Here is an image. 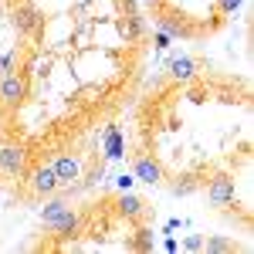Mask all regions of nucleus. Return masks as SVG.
<instances>
[{
  "mask_svg": "<svg viewBox=\"0 0 254 254\" xmlns=\"http://www.w3.org/2000/svg\"><path fill=\"white\" fill-rule=\"evenodd\" d=\"M44 227H51V231H58V234H75L78 231V214L64 203V200H51L48 207H44Z\"/></svg>",
  "mask_w": 254,
  "mask_h": 254,
  "instance_id": "obj_1",
  "label": "nucleus"
},
{
  "mask_svg": "<svg viewBox=\"0 0 254 254\" xmlns=\"http://www.w3.org/2000/svg\"><path fill=\"white\" fill-rule=\"evenodd\" d=\"M51 170H55V176H58V187H71V183L81 176V159L58 156L55 163H51Z\"/></svg>",
  "mask_w": 254,
  "mask_h": 254,
  "instance_id": "obj_2",
  "label": "nucleus"
},
{
  "mask_svg": "<svg viewBox=\"0 0 254 254\" xmlns=\"http://www.w3.org/2000/svg\"><path fill=\"white\" fill-rule=\"evenodd\" d=\"M207 196H210L214 207L234 203V180H231V176H217L214 183H210V190H207Z\"/></svg>",
  "mask_w": 254,
  "mask_h": 254,
  "instance_id": "obj_3",
  "label": "nucleus"
},
{
  "mask_svg": "<svg viewBox=\"0 0 254 254\" xmlns=\"http://www.w3.org/2000/svg\"><path fill=\"white\" fill-rule=\"evenodd\" d=\"M24 92H27L24 78H20V75H14V71H7V75H3V81H0V98H3L7 105H17L20 98H24Z\"/></svg>",
  "mask_w": 254,
  "mask_h": 254,
  "instance_id": "obj_4",
  "label": "nucleus"
},
{
  "mask_svg": "<svg viewBox=\"0 0 254 254\" xmlns=\"http://www.w3.org/2000/svg\"><path fill=\"white\" fill-rule=\"evenodd\" d=\"M41 10L38 7H31V3H27V7H20V10H14V27H17L20 34H34V31H38L41 27Z\"/></svg>",
  "mask_w": 254,
  "mask_h": 254,
  "instance_id": "obj_5",
  "label": "nucleus"
},
{
  "mask_svg": "<svg viewBox=\"0 0 254 254\" xmlns=\"http://www.w3.org/2000/svg\"><path fill=\"white\" fill-rule=\"evenodd\" d=\"M0 170L10 176H20L24 173V149L20 146H3L0 149Z\"/></svg>",
  "mask_w": 254,
  "mask_h": 254,
  "instance_id": "obj_6",
  "label": "nucleus"
},
{
  "mask_svg": "<svg viewBox=\"0 0 254 254\" xmlns=\"http://www.w3.org/2000/svg\"><path fill=\"white\" fill-rule=\"evenodd\" d=\"M31 187H34L41 196H51L58 190V176H55L51 166H41V170H34V176H31Z\"/></svg>",
  "mask_w": 254,
  "mask_h": 254,
  "instance_id": "obj_7",
  "label": "nucleus"
},
{
  "mask_svg": "<svg viewBox=\"0 0 254 254\" xmlns=\"http://www.w3.org/2000/svg\"><path fill=\"white\" fill-rule=\"evenodd\" d=\"M196 64L193 58H170V78L173 81H193Z\"/></svg>",
  "mask_w": 254,
  "mask_h": 254,
  "instance_id": "obj_8",
  "label": "nucleus"
},
{
  "mask_svg": "<svg viewBox=\"0 0 254 254\" xmlns=\"http://www.w3.org/2000/svg\"><path fill=\"white\" fill-rule=\"evenodd\" d=\"M102 139H105V159L122 156V132H119V126H109V129L102 132Z\"/></svg>",
  "mask_w": 254,
  "mask_h": 254,
  "instance_id": "obj_9",
  "label": "nucleus"
},
{
  "mask_svg": "<svg viewBox=\"0 0 254 254\" xmlns=\"http://www.w3.org/2000/svg\"><path fill=\"white\" fill-rule=\"evenodd\" d=\"M132 176L142 180V183H159V176H163V173H159V163H153L149 156H142L136 163V173H132Z\"/></svg>",
  "mask_w": 254,
  "mask_h": 254,
  "instance_id": "obj_10",
  "label": "nucleus"
},
{
  "mask_svg": "<svg viewBox=\"0 0 254 254\" xmlns=\"http://www.w3.org/2000/svg\"><path fill=\"white\" fill-rule=\"evenodd\" d=\"M119 207H122V214H126V217H139V214H142V200H139V196H132L129 190H122Z\"/></svg>",
  "mask_w": 254,
  "mask_h": 254,
  "instance_id": "obj_11",
  "label": "nucleus"
},
{
  "mask_svg": "<svg viewBox=\"0 0 254 254\" xmlns=\"http://www.w3.org/2000/svg\"><path fill=\"white\" fill-rule=\"evenodd\" d=\"M159 31L170 34V38H180V34H183V27H180L176 20H170V17H159Z\"/></svg>",
  "mask_w": 254,
  "mask_h": 254,
  "instance_id": "obj_12",
  "label": "nucleus"
},
{
  "mask_svg": "<svg viewBox=\"0 0 254 254\" xmlns=\"http://www.w3.org/2000/svg\"><path fill=\"white\" fill-rule=\"evenodd\" d=\"M203 248H207V251H214V254H220V251H231L234 244H231V241H224V237H214V241H203Z\"/></svg>",
  "mask_w": 254,
  "mask_h": 254,
  "instance_id": "obj_13",
  "label": "nucleus"
},
{
  "mask_svg": "<svg viewBox=\"0 0 254 254\" xmlns=\"http://www.w3.org/2000/svg\"><path fill=\"white\" fill-rule=\"evenodd\" d=\"M193 190H196L193 180H183V183H176V187H173V193H176V196H190Z\"/></svg>",
  "mask_w": 254,
  "mask_h": 254,
  "instance_id": "obj_14",
  "label": "nucleus"
},
{
  "mask_svg": "<svg viewBox=\"0 0 254 254\" xmlns=\"http://www.w3.org/2000/svg\"><path fill=\"white\" fill-rule=\"evenodd\" d=\"M183 248H187V251H203V237H200V234H190L187 241H183Z\"/></svg>",
  "mask_w": 254,
  "mask_h": 254,
  "instance_id": "obj_15",
  "label": "nucleus"
},
{
  "mask_svg": "<svg viewBox=\"0 0 254 254\" xmlns=\"http://www.w3.org/2000/svg\"><path fill=\"white\" fill-rule=\"evenodd\" d=\"M220 10L224 14H237L241 10V0H220Z\"/></svg>",
  "mask_w": 254,
  "mask_h": 254,
  "instance_id": "obj_16",
  "label": "nucleus"
},
{
  "mask_svg": "<svg viewBox=\"0 0 254 254\" xmlns=\"http://www.w3.org/2000/svg\"><path fill=\"white\" fill-rule=\"evenodd\" d=\"M153 44H156V51H163V48H170V34H163V31H156V38H153Z\"/></svg>",
  "mask_w": 254,
  "mask_h": 254,
  "instance_id": "obj_17",
  "label": "nucleus"
},
{
  "mask_svg": "<svg viewBox=\"0 0 254 254\" xmlns=\"http://www.w3.org/2000/svg\"><path fill=\"white\" fill-rule=\"evenodd\" d=\"M139 31H142V20H139V17H129V38H139Z\"/></svg>",
  "mask_w": 254,
  "mask_h": 254,
  "instance_id": "obj_18",
  "label": "nucleus"
},
{
  "mask_svg": "<svg viewBox=\"0 0 254 254\" xmlns=\"http://www.w3.org/2000/svg\"><path fill=\"white\" fill-rule=\"evenodd\" d=\"M132 183H136V176H119V180H116L119 190H132Z\"/></svg>",
  "mask_w": 254,
  "mask_h": 254,
  "instance_id": "obj_19",
  "label": "nucleus"
},
{
  "mask_svg": "<svg viewBox=\"0 0 254 254\" xmlns=\"http://www.w3.org/2000/svg\"><path fill=\"white\" fill-rule=\"evenodd\" d=\"M149 3H163V0H149Z\"/></svg>",
  "mask_w": 254,
  "mask_h": 254,
  "instance_id": "obj_20",
  "label": "nucleus"
}]
</instances>
